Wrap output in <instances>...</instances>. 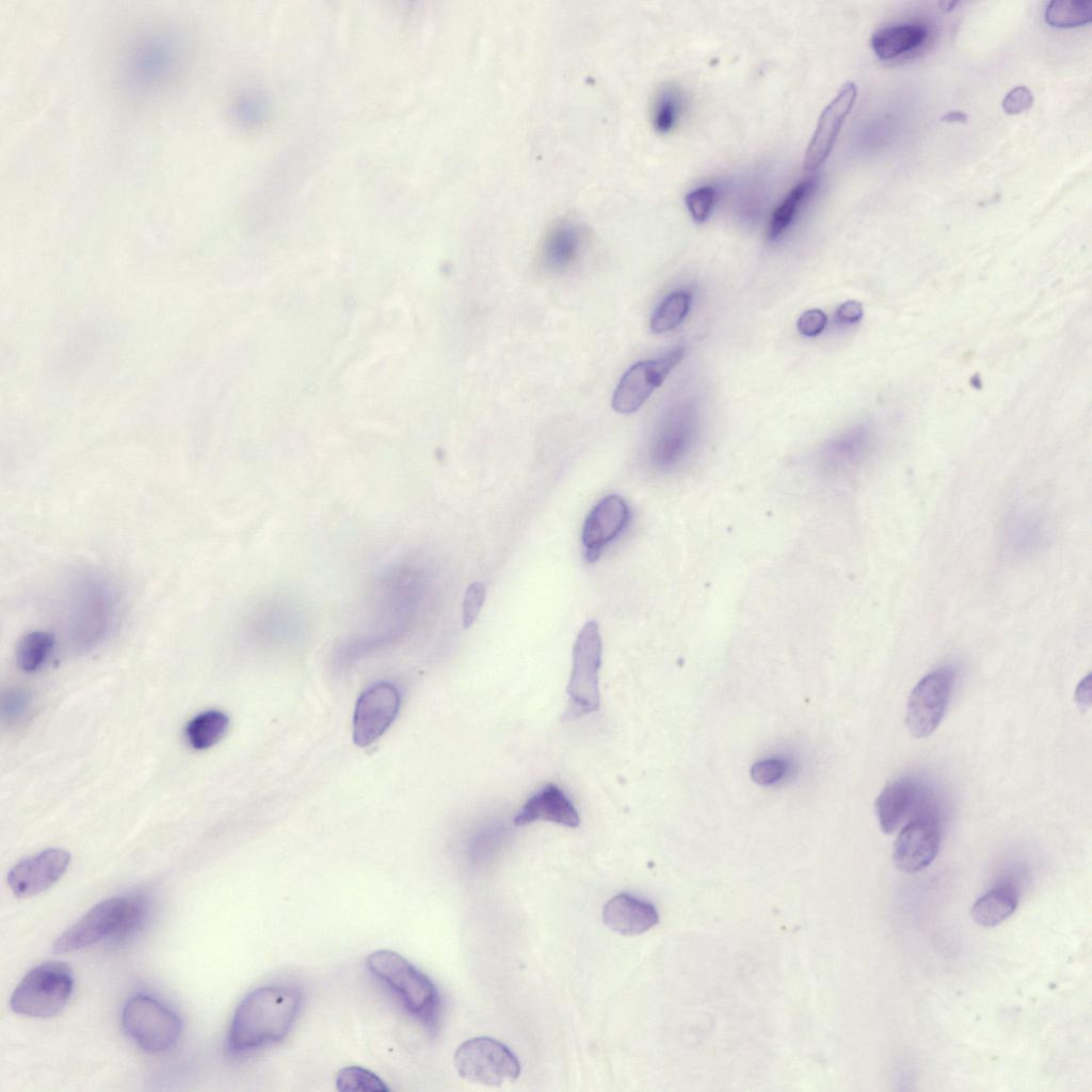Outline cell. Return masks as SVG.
I'll return each instance as SVG.
<instances>
[{
	"mask_svg": "<svg viewBox=\"0 0 1092 1092\" xmlns=\"http://www.w3.org/2000/svg\"><path fill=\"white\" fill-rule=\"evenodd\" d=\"M302 1003V992L293 985H263L250 992L237 1006L227 1049L246 1054L284 1040L293 1026Z\"/></svg>",
	"mask_w": 1092,
	"mask_h": 1092,
	"instance_id": "1",
	"label": "cell"
},
{
	"mask_svg": "<svg viewBox=\"0 0 1092 1092\" xmlns=\"http://www.w3.org/2000/svg\"><path fill=\"white\" fill-rule=\"evenodd\" d=\"M147 904L141 897L108 898L89 910L54 942L58 954L81 950L102 940L122 941L141 927Z\"/></svg>",
	"mask_w": 1092,
	"mask_h": 1092,
	"instance_id": "2",
	"label": "cell"
},
{
	"mask_svg": "<svg viewBox=\"0 0 1092 1092\" xmlns=\"http://www.w3.org/2000/svg\"><path fill=\"white\" fill-rule=\"evenodd\" d=\"M366 964L370 973L389 987L406 1011L430 1032L439 1016L440 999L433 981L400 953L381 949L371 952Z\"/></svg>",
	"mask_w": 1092,
	"mask_h": 1092,
	"instance_id": "3",
	"label": "cell"
},
{
	"mask_svg": "<svg viewBox=\"0 0 1092 1092\" xmlns=\"http://www.w3.org/2000/svg\"><path fill=\"white\" fill-rule=\"evenodd\" d=\"M74 990L71 968L49 961L30 969L11 995V1009L30 1017H50L67 1005Z\"/></svg>",
	"mask_w": 1092,
	"mask_h": 1092,
	"instance_id": "4",
	"label": "cell"
},
{
	"mask_svg": "<svg viewBox=\"0 0 1092 1092\" xmlns=\"http://www.w3.org/2000/svg\"><path fill=\"white\" fill-rule=\"evenodd\" d=\"M126 1034L144 1051L159 1054L174 1047L181 1033L178 1015L158 999L138 994L130 997L122 1012Z\"/></svg>",
	"mask_w": 1092,
	"mask_h": 1092,
	"instance_id": "5",
	"label": "cell"
},
{
	"mask_svg": "<svg viewBox=\"0 0 1092 1092\" xmlns=\"http://www.w3.org/2000/svg\"><path fill=\"white\" fill-rule=\"evenodd\" d=\"M453 1061L462 1078L487 1087L511 1083L520 1075V1063L514 1053L489 1037H476L462 1043Z\"/></svg>",
	"mask_w": 1092,
	"mask_h": 1092,
	"instance_id": "6",
	"label": "cell"
},
{
	"mask_svg": "<svg viewBox=\"0 0 1092 1092\" xmlns=\"http://www.w3.org/2000/svg\"><path fill=\"white\" fill-rule=\"evenodd\" d=\"M600 660L601 640L598 624L589 621L579 631L573 648V668L567 685L569 700L566 717L569 719L598 710Z\"/></svg>",
	"mask_w": 1092,
	"mask_h": 1092,
	"instance_id": "7",
	"label": "cell"
},
{
	"mask_svg": "<svg viewBox=\"0 0 1092 1092\" xmlns=\"http://www.w3.org/2000/svg\"><path fill=\"white\" fill-rule=\"evenodd\" d=\"M66 599V619L75 630L103 632L116 615L117 600L112 587L99 576L76 579Z\"/></svg>",
	"mask_w": 1092,
	"mask_h": 1092,
	"instance_id": "8",
	"label": "cell"
},
{
	"mask_svg": "<svg viewBox=\"0 0 1092 1092\" xmlns=\"http://www.w3.org/2000/svg\"><path fill=\"white\" fill-rule=\"evenodd\" d=\"M952 684V670L941 668L915 685L905 709V724L912 736L926 738L936 729L945 714Z\"/></svg>",
	"mask_w": 1092,
	"mask_h": 1092,
	"instance_id": "9",
	"label": "cell"
},
{
	"mask_svg": "<svg viewBox=\"0 0 1092 1092\" xmlns=\"http://www.w3.org/2000/svg\"><path fill=\"white\" fill-rule=\"evenodd\" d=\"M697 433V414L689 403L676 405L658 422L649 443V459L657 468L669 470L685 460Z\"/></svg>",
	"mask_w": 1092,
	"mask_h": 1092,
	"instance_id": "10",
	"label": "cell"
},
{
	"mask_svg": "<svg viewBox=\"0 0 1092 1092\" xmlns=\"http://www.w3.org/2000/svg\"><path fill=\"white\" fill-rule=\"evenodd\" d=\"M684 355L685 348L676 347L662 357L632 365L624 373L613 392V410L620 414L637 412L679 364Z\"/></svg>",
	"mask_w": 1092,
	"mask_h": 1092,
	"instance_id": "11",
	"label": "cell"
},
{
	"mask_svg": "<svg viewBox=\"0 0 1092 1092\" xmlns=\"http://www.w3.org/2000/svg\"><path fill=\"white\" fill-rule=\"evenodd\" d=\"M400 707V693L389 682H378L359 696L353 718V740L366 746L380 738L394 722Z\"/></svg>",
	"mask_w": 1092,
	"mask_h": 1092,
	"instance_id": "12",
	"label": "cell"
},
{
	"mask_svg": "<svg viewBox=\"0 0 1092 1092\" xmlns=\"http://www.w3.org/2000/svg\"><path fill=\"white\" fill-rule=\"evenodd\" d=\"M70 854L60 848H49L23 858L7 873V885L19 898L31 897L45 892L66 872Z\"/></svg>",
	"mask_w": 1092,
	"mask_h": 1092,
	"instance_id": "13",
	"label": "cell"
},
{
	"mask_svg": "<svg viewBox=\"0 0 1092 1092\" xmlns=\"http://www.w3.org/2000/svg\"><path fill=\"white\" fill-rule=\"evenodd\" d=\"M940 831L933 816L916 817L898 834L893 847L896 867L905 873L926 869L936 857Z\"/></svg>",
	"mask_w": 1092,
	"mask_h": 1092,
	"instance_id": "14",
	"label": "cell"
},
{
	"mask_svg": "<svg viewBox=\"0 0 1092 1092\" xmlns=\"http://www.w3.org/2000/svg\"><path fill=\"white\" fill-rule=\"evenodd\" d=\"M629 509L619 495L604 497L591 510L583 524L581 542L584 558L595 562L603 549L627 526Z\"/></svg>",
	"mask_w": 1092,
	"mask_h": 1092,
	"instance_id": "15",
	"label": "cell"
},
{
	"mask_svg": "<svg viewBox=\"0 0 1092 1092\" xmlns=\"http://www.w3.org/2000/svg\"><path fill=\"white\" fill-rule=\"evenodd\" d=\"M857 95L853 82L845 84L835 98L822 111L816 130L805 150V171L819 168L828 159L846 117L850 114Z\"/></svg>",
	"mask_w": 1092,
	"mask_h": 1092,
	"instance_id": "16",
	"label": "cell"
},
{
	"mask_svg": "<svg viewBox=\"0 0 1092 1092\" xmlns=\"http://www.w3.org/2000/svg\"><path fill=\"white\" fill-rule=\"evenodd\" d=\"M587 240V231L572 219L555 222L544 235L539 248V262L548 273L560 274L579 258Z\"/></svg>",
	"mask_w": 1092,
	"mask_h": 1092,
	"instance_id": "17",
	"label": "cell"
},
{
	"mask_svg": "<svg viewBox=\"0 0 1092 1092\" xmlns=\"http://www.w3.org/2000/svg\"><path fill=\"white\" fill-rule=\"evenodd\" d=\"M603 920L613 932L632 936L655 927L659 921V916L652 903L630 894L621 893L606 902Z\"/></svg>",
	"mask_w": 1092,
	"mask_h": 1092,
	"instance_id": "18",
	"label": "cell"
},
{
	"mask_svg": "<svg viewBox=\"0 0 1092 1092\" xmlns=\"http://www.w3.org/2000/svg\"><path fill=\"white\" fill-rule=\"evenodd\" d=\"M535 820H546L561 825L576 828L580 819L576 808L565 793L556 785L548 784L528 799L514 819L516 825Z\"/></svg>",
	"mask_w": 1092,
	"mask_h": 1092,
	"instance_id": "19",
	"label": "cell"
},
{
	"mask_svg": "<svg viewBox=\"0 0 1092 1092\" xmlns=\"http://www.w3.org/2000/svg\"><path fill=\"white\" fill-rule=\"evenodd\" d=\"M920 793L911 781H896L887 785L876 800V813L882 831L893 833L919 804Z\"/></svg>",
	"mask_w": 1092,
	"mask_h": 1092,
	"instance_id": "20",
	"label": "cell"
},
{
	"mask_svg": "<svg viewBox=\"0 0 1092 1092\" xmlns=\"http://www.w3.org/2000/svg\"><path fill=\"white\" fill-rule=\"evenodd\" d=\"M928 29L922 23H899L876 31L871 37L873 52L882 60H892L918 48L926 41Z\"/></svg>",
	"mask_w": 1092,
	"mask_h": 1092,
	"instance_id": "21",
	"label": "cell"
},
{
	"mask_svg": "<svg viewBox=\"0 0 1092 1092\" xmlns=\"http://www.w3.org/2000/svg\"><path fill=\"white\" fill-rule=\"evenodd\" d=\"M1017 904V889L1010 883H1002L981 896L973 904L970 915L979 926L993 928L1010 917Z\"/></svg>",
	"mask_w": 1092,
	"mask_h": 1092,
	"instance_id": "22",
	"label": "cell"
},
{
	"mask_svg": "<svg viewBox=\"0 0 1092 1092\" xmlns=\"http://www.w3.org/2000/svg\"><path fill=\"white\" fill-rule=\"evenodd\" d=\"M160 38L150 39L149 43L142 42L129 57V65L141 80L145 77L150 79L155 77L157 81L159 75L173 69L176 58L174 55L173 48H170L167 44L163 45Z\"/></svg>",
	"mask_w": 1092,
	"mask_h": 1092,
	"instance_id": "23",
	"label": "cell"
},
{
	"mask_svg": "<svg viewBox=\"0 0 1092 1092\" xmlns=\"http://www.w3.org/2000/svg\"><path fill=\"white\" fill-rule=\"evenodd\" d=\"M816 178L809 177L801 180L786 194L771 214L767 229L769 240L775 241L786 231L803 203L816 189Z\"/></svg>",
	"mask_w": 1092,
	"mask_h": 1092,
	"instance_id": "24",
	"label": "cell"
},
{
	"mask_svg": "<svg viewBox=\"0 0 1092 1092\" xmlns=\"http://www.w3.org/2000/svg\"><path fill=\"white\" fill-rule=\"evenodd\" d=\"M685 108V99L679 87L673 84L660 85L654 94L651 118L653 127L659 133H669L679 123Z\"/></svg>",
	"mask_w": 1092,
	"mask_h": 1092,
	"instance_id": "25",
	"label": "cell"
},
{
	"mask_svg": "<svg viewBox=\"0 0 1092 1092\" xmlns=\"http://www.w3.org/2000/svg\"><path fill=\"white\" fill-rule=\"evenodd\" d=\"M228 725L229 719L224 712L207 710L189 722L186 737L193 749L205 750L216 744L224 737Z\"/></svg>",
	"mask_w": 1092,
	"mask_h": 1092,
	"instance_id": "26",
	"label": "cell"
},
{
	"mask_svg": "<svg viewBox=\"0 0 1092 1092\" xmlns=\"http://www.w3.org/2000/svg\"><path fill=\"white\" fill-rule=\"evenodd\" d=\"M691 293L677 290L668 294L654 310L649 327L655 334H662L678 326L689 312Z\"/></svg>",
	"mask_w": 1092,
	"mask_h": 1092,
	"instance_id": "27",
	"label": "cell"
},
{
	"mask_svg": "<svg viewBox=\"0 0 1092 1092\" xmlns=\"http://www.w3.org/2000/svg\"><path fill=\"white\" fill-rule=\"evenodd\" d=\"M54 637L47 631H31L18 642L16 660L18 667L26 672L41 669L54 648Z\"/></svg>",
	"mask_w": 1092,
	"mask_h": 1092,
	"instance_id": "28",
	"label": "cell"
},
{
	"mask_svg": "<svg viewBox=\"0 0 1092 1092\" xmlns=\"http://www.w3.org/2000/svg\"><path fill=\"white\" fill-rule=\"evenodd\" d=\"M1092 19V2L1088 0H1055L1045 10L1046 22L1055 28H1075Z\"/></svg>",
	"mask_w": 1092,
	"mask_h": 1092,
	"instance_id": "29",
	"label": "cell"
},
{
	"mask_svg": "<svg viewBox=\"0 0 1092 1092\" xmlns=\"http://www.w3.org/2000/svg\"><path fill=\"white\" fill-rule=\"evenodd\" d=\"M340 1092H388V1086L372 1071L350 1065L341 1069L335 1079Z\"/></svg>",
	"mask_w": 1092,
	"mask_h": 1092,
	"instance_id": "30",
	"label": "cell"
},
{
	"mask_svg": "<svg viewBox=\"0 0 1092 1092\" xmlns=\"http://www.w3.org/2000/svg\"><path fill=\"white\" fill-rule=\"evenodd\" d=\"M868 432L855 429L835 440L828 449V463L832 466H847L858 460L868 446Z\"/></svg>",
	"mask_w": 1092,
	"mask_h": 1092,
	"instance_id": "31",
	"label": "cell"
},
{
	"mask_svg": "<svg viewBox=\"0 0 1092 1092\" xmlns=\"http://www.w3.org/2000/svg\"><path fill=\"white\" fill-rule=\"evenodd\" d=\"M717 199L718 190L712 186H703L690 191L685 202L692 219L704 223L709 219Z\"/></svg>",
	"mask_w": 1092,
	"mask_h": 1092,
	"instance_id": "32",
	"label": "cell"
},
{
	"mask_svg": "<svg viewBox=\"0 0 1092 1092\" xmlns=\"http://www.w3.org/2000/svg\"><path fill=\"white\" fill-rule=\"evenodd\" d=\"M485 599V587L482 582H472L466 590L463 601V625L470 627L478 617Z\"/></svg>",
	"mask_w": 1092,
	"mask_h": 1092,
	"instance_id": "33",
	"label": "cell"
},
{
	"mask_svg": "<svg viewBox=\"0 0 1092 1092\" xmlns=\"http://www.w3.org/2000/svg\"><path fill=\"white\" fill-rule=\"evenodd\" d=\"M786 769L787 765L782 759L769 758L754 764L751 776L760 785H771L782 778Z\"/></svg>",
	"mask_w": 1092,
	"mask_h": 1092,
	"instance_id": "34",
	"label": "cell"
},
{
	"mask_svg": "<svg viewBox=\"0 0 1092 1092\" xmlns=\"http://www.w3.org/2000/svg\"><path fill=\"white\" fill-rule=\"evenodd\" d=\"M1032 103L1033 96L1031 92L1028 87L1021 85L1008 92L1002 100V108L1006 113L1015 115L1027 111Z\"/></svg>",
	"mask_w": 1092,
	"mask_h": 1092,
	"instance_id": "35",
	"label": "cell"
},
{
	"mask_svg": "<svg viewBox=\"0 0 1092 1092\" xmlns=\"http://www.w3.org/2000/svg\"><path fill=\"white\" fill-rule=\"evenodd\" d=\"M828 323L826 315L817 308L805 310L798 319L797 327L806 337L819 335Z\"/></svg>",
	"mask_w": 1092,
	"mask_h": 1092,
	"instance_id": "36",
	"label": "cell"
},
{
	"mask_svg": "<svg viewBox=\"0 0 1092 1092\" xmlns=\"http://www.w3.org/2000/svg\"><path fill=\"white\" fill-rule=\"evenodd\" d=\"M29 695L21 690L7 692L2 701V712L7 719L16 718L27 708Z\"/></svg>",
	"mask_w": 1092,
	"mask_h": 1092,
	"instance_id": "37",
	"label": "cell"
},
{
	"mask_svg": "<svg viewBox=\"0 0 1092 1092\" xmlns=\"http://www.w3.org/2000/svg\"><path fill=\"white\" fill-rule=\"evenodd\" d=\"M862 316V304L856 301L845 302L836 310V318L841 323H855L861 320Z\"/></svg>",
	"mask_w": 1092,
	"mask_h": 1092,
	"instance_id": "38",
	"label": "cell"
},
{
	"mask_svg": "<svg viewBox=\"0 0 1092 1092\" xmlns=\"http://www.w3.org/2000/svg\"><path fill=\"white\" fill-rule=\"evenodd\" d=\"M1076 703L1082 708H1089L1091 705V674L1089 673L1083 677L1076 687L1075 690Z\"/></svg>",
	"mask_w": 1092,
	"mask_h": 1092,
	"instance_id": "39",
	"label": "cell"
},
{
	"mask_svg": "<svg viewBox=\"0 0 1092 1092\" xmlns=\"http://www.w3.org/2000/svg\"><path fill=\"white\" fill-rule=\"evenodd\" d=\"M967 119H968V116L965 113L961 112V111H951V112H948V113L944 114L941 117V122L950 123V124H953V123L965 124L967 122Z\"/></svg>",
	"mask_w": 1092,
	"mask_h": 1092,
	"instance_id": "40",
	"label": "cell"
}]
</instances>
